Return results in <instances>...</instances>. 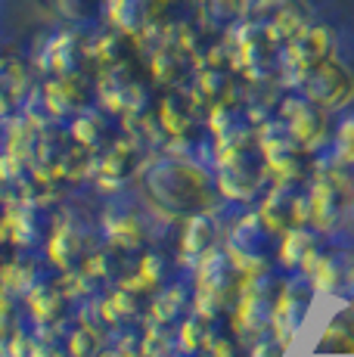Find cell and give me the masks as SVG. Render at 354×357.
I'll return each instance as SVG.
<instances>
[{
  "label": "cell",
  "mask_w": 354,
  "mask_h": 357,
  "mask_svg": "<svg viewBox=\"0 0 354 357\" xmlns=\"http://www.w3.org/2000/svg\"><path fill=\"white\" fill-rule=\"evenodd\" d=\"M140 187L153 208L171 218L208 215L217 196V181L212 171L202 168L199 162L177 159V155H162L143 165Z\"/></svg>",
  "instance_id": "obj_1"
},
{
  "label": "cell",
  "mask_w": 354,
  "mask_h": 357,
  "mask_svg": "<svg viewBox=\"0 0 354 357\" xmlns=\"http://www.w3.org/2000/svg\"><path fill=\"white\" fill-rule=\"evenodd\" d=\"M217 193L224 199H236V202H249L264 190L270 177L268 159H264V149L258 143V137L243 143H233L227 149H217Z\"/></svg>",
  "instance_id": "obj_2"
},
{
  "label": "cell",
  "mask_w": 354,
  "mask_h": 357,
  "mask_svg": "<svg viewBox=\"0 0 354 357\" xmlns=\"http://www.w3.org/2000/svg\"><path fill=\"white\" fill-rule=\"evenodd\" d=\"M246 277H252V273H243L236 267V261L227 255V249H212L208 255H202L199 264H196V314L206 320H215L217 314L233 307Z\"/></svg>",
  "instance_id": "obj_3"
},
{
  "label": "cell",
  "mask_w": 354,
  "mask_h": 357,
  "mask_svg": "<svg viewBox=\"0 0 354 357\" xmlns=\"http://www.w3.org/2000/svg\"><path fill=\"white\" fill-rule=\"evenodd\" d=\"M354 202V174L351 168L320 165L308 190V224L320 233L332 230L342 211H351Z\"/></svg>",
  "instance_id": "obj_4"
},
{
  "label": "cell",
  "mask_w": 354,
  "mask_h": 357,
  "mask_svg": "<svg viewBox=\"0 0 354 357\" xmlns=\"http://www.w3.org/2000/svg\"><path fill=\"white\" fill-rule=\"evenodd\" d=\"M292 87H298V93L320 106L323 112H339V109H348L354 102V75L336 53L326 56L323 63H317L314 68H308L305 75H298Z\"/></svg>",
  "instance_id": "obj_5"
},
{
  "label": "cell",
  "mask_w": 354,
  "mask_h": 357,
  "mask_svg": "<svg viewBox=\"0 0 354 357\" xmlns=\"http://www.w3.org/2000/svg\"><path fill=\"white\" fill-rule=\"evenodd\" d=\"M258 143H261V149H264V159H268V168H270L274 181L302 183L305 177L314 174V162H311L314 149L292 140L274 119L258 130Z\"/></svg>",
  "instance_id": "obj_6"
},
{
  "label": "cell",
  "mask_w": 354,
  "mask_h": 357,
  "mask_svg": "<svg viewBox=\"0 0 354 357\" xmlns=\"http://www.w3.org/2000/svg\"><path fill=\"white\" fill-rule=\"evenodd\" d=\"M227 255L236 261L243 273H264L270 264V255H277L280 249V236L274 230L264 227V221L255 215L243 218L240 224L233 227V236L227 239Z\"/></svg>",
  "instance_id": "obj_7"
},
{
  "label": "cell",
  "mask_w": 354,
  "mask_h": 357,
  "mask_svg": "<svg viewBox=\"0 0 354 357\" xmlns=\"http://www.w3.org/2000/svg\"><path fill=\"white\" fill-rule=\"evenodd\" d=\"M332 47H336L332 31L317 22H308L292 38H286L283 40V84H295L298 75H305L308 68L323 63L326 56H332Z\"/></svg>",
  "instance_id": "obj_8"
},
{
  "label": "cell",
  "mask_w": 354,
  "mask_h": 357,
  "mask_svg": "<svg viewBox=\"0 0 354 357\" xmlns=\"http://www.w3.org/2000/svg\"><path fill=\"white\" fill-rule=\"evenodd\" d=\"M274 298H277V292H268L264 273L246 277V283H243V289L233 301V311H230L233 333L243 335V339H258V335L264 333V326H270Z\"/></svg>",
  "instance_id": "obj_9"
},
{
  "label": "cell",
  "mask_w": 354,
  "mask_h": 357,
  "mask_svg": "<svg viewBox=\"0 0 354 357\" xmlns=\"http://www.w3.org/2000/svg\"><path fill=\"white\" fill-rule=\"evenodd\" d=\"M258 218L277 236L295 227H308V193L298 190V183L292 181H274V187L268 190L261 208H258Z\"/></svg>",
  "instance_id": "obj_10"
},
{
  "label": "cell",
  "mask_w": 354,
  "mask_h": 357,
  "mask_svg": "<svg viewBox=\"0 0 354 357\" xmlns=\"http://www.w3.org/2000/svg\"><path fill=\"white\" fill-rule=\"evenodd\" d=\"M277 125H280L286 134L292 137V140H298L302 146L308 149H317L320 143L326 140V112L320 106H314L311 100H305L302 93H289V97L280 100V106H277Z\"/></svg>",
  "instance_id": "obj_11"
},
{
  "label": "cell",
  "mask_w": 354,
  "mask_h": 357,
  "mask_svg": "<svg viewBox=\"0 0 354 357\" xmlns=\"http://www.w3.org/2000/svg\"><path fill=\"white\" fill-rule=\"evenodd\" d=\"M246 19L261 25V29H268L270 34H277L280 40L292 38L298 29L314 22L311 6L305 0H252Z\"/></svg>",
  "instance_id": "obj_12"
},
{
  "label": "cell",
  "mask_w": 354,
  "mask_h": 357,
  "mask_svg": "<svg viewBox=\"0 0 354 357\" xmlns=\"http://www.w3.org/2000/svg\"><path fill=\"white\" fill-rule=\"evenodd\" d=\"M97 91L100 100L109 112H118V115H134L143 109V84L134 75L131 63H118L112 68H103L97 81Z\"/></svg>",
  "instance_id": "obj_13"
},
{
  "label": "cell",
  "mask_w": 354,
  "mask_h": 357,
  "mask_svg": "<svg viewBox=\"0 0 354 357\" xmlns=\"http://www.w3.org/2000/svg\"><path fill=\"white\" fill-rule=\"evenodd\" d=\"M87 63V40H81L75 31H59L44 40L38 50V68L47 78H63V75H81Z\"/></svg>",
  "instance_id": "obj_14"
},
{
  "label": "cell",
  "mask_w": 354,
  "mask_h": 357,
  "mask_svg": "<svg viewBox=\"0 0 354 357\" xmlns=\"http://www.w3.org/2000/svg\"><path fill=\"white\" fill-rule=\"evenodd\" d=\"M140 159H143L140 140L121 137L112 146H106V153L97 159L93 181H97V187H103V193H112V190L121 187L131 174H140Z\"/></svg>",
  "instance_id": "obj_15"
},
{
  "label": "cell",
  "mask_w": 354,
  "mask_h": 357,
  "mask_svg": "<svg viewBox=\"0 0 354 357\" xmlns=\"http://www.w3.org/2000/svg\"><path fill=\"white\" fill-rule=\"evenodd\" d=\"M159 0H106L103 13L118 34L137 40L159 22Z\"/></svg>",
  "instance_id": "obj_16"
},
{
  "label": "cell",
  "mask_w": 354,
  "mask_h": 357,
  "mask_svg": "<svg viewBox=\"0 0 354 357\" xmlns=\"http://www.w3.org/2000/svg\"><path fill=\"white\" fill-rule=\"evenodd\" d=\"M199 100L193 97V91H177V87H168V93L159 102V125L168 137L180 140L190 128H193L196 115H199Z\"/></svg>",
  "instance_id": "obj_17"
},
{
  "label": "cell",
  "mask_w": 354,
  "mask_h": 357,
  "mask_svg": "<svg viewBox=\"0 0 354 357\" xmlns=\"http://www.w3.org/2000/svg\"><path fill=\"white\" fill-rule=\"evenodd\" d=\"M305 305H308V295L298 292V286H280V292L274 298V311H270V333H274V339L289 345L298 320L305 314Z\"/></svg>",
  "instance_id": "obj_18"
},
{
  "label": "cell",
  "mask_w": 354,
  "mask_h": 357,
  "mask_svg": "<svg viewBox=\"0 0 354 357\" xmlns=\"http://www.w3.org/2000/svg\"><path fill=\"white\" fill-rule=\"evenodd\" d=\"M31 93V78L22 59L0 56V119L16 112Z\"/></svg>",
  "instance_id": "obj_19"
},
{
  "label": "cell",
  "mask_w": 354,
  "mask_h": 357,
  "mask_svg": "<svg viewBox=\"0 0 354 357\" xmlns=\"http://www.w3.org/2000/svg\"><path fill=\"white\" fill-rule=\"evenodd\" d=\"M252 0H199V22L208 34H230L240 22H246Z\"/></svg>",
  "instance_id": "obj_20"
},
{
  "label": "cell",
  "mask_w": 354,
  "mask_h": 357,
  "mask_svg": "<svg viewBox=\"0 0 354 357\" xmlns=\"http://www.w3.org/2000/svg\"><path fill=\"white\" fill-rule=\"evenodd\" d=\"M215 249V224L208 215L183 218V239H180V261L183 264H199L202 255Z\"/></svg>",
  "instance_id": "obj_21"
},
{
  "label": "cell",
  "mask_w": 354,
  "mask_h": 357,
  "mask_svg": "<svg viewBox=\"0 0 354 357\" xmlns=\"http://www.w3.org/2000/svg\"><path fill=\"white\" fill-rule=\"evenodd\" d=\"M317 245H314V236H311L305 227H295L289 233L280 236V249H277V261L286 267V271H305L308 273L317 261Z\"/></svg>",
  "instance_id": "obj_22"
},
{
  "label": "cell",
  "mask_w": 354,
  "mask_h": 357,
  "mask_svg": "<svg viewBox=\"0 0 354 357\" xmlns=\"http://www.w3.org/2000/svg\"><path fill=\"white\" fill-rule=\"evenodd\" d=\"M106 239L112 249L118 252H137L143 245V227L134 215L128 211H106V221H103Z\"/></svg>",
  "instance_id": "obj_23"
},
{
  "label": "cell",
  "mask_w": 354,
  "mask_h": 357,
  "mask_svg": "<svg viewBox=\"0 0 354 357\" xmlns=\"http://www.w3.org/2000/svg\"><path fill=\"white\" fill-rule=\"evenodd\" d=\"M320 354H354V317L351 314H336L323 326L317 339Z\"/></svg>",
  "instance_id": "obj_24"
},
{
  "label": "cell",
  "mask_w": 354,
  "mask_h": 357,
  "mask_svg": "<svg viewBox=\"0 0 354 357\" xmlns=\"http://www.w3.org/2000/svg\"><path fill=\"white\" fill-rule=\"evenodd\" d=\"M63 305H66V295L59 286H38L35 283L29 289V307L40 326L56 324L59 314H63Z\"/></svg>",
  "instance_id": "obj_25"
},
{
  "label": "cell",
  "mask_w": 354,
  "mask_h": 357,
  "mask_svg": "<svg viewBox=\"0 0 354 357\" xmlns=\"http://www.w3.org/2000/svg\"><path fill=\"white\" fill-rule=\"evenodd\" d=\"M78 249H81V236L75 233L72 224H59L53 230L50 243H47V255H50V261L56 267H69L75 255H78Z\"/></svg>",
  "instance_id": "obj_26"
},
{
  "label": "cell",
  "mask_w": 354,
  "mask_h": 357,
  "mask_svg": "<svg viewBox=\"0 0 354 357\" xmlns=\"http://www.w3.org/2000/svg\"><path fill=\"white\" fill-rule=\"evenodd\" d=\"M208 339H212V329H208V320L193 314L190 320L180 324V333H177V351L183 354H199L208 348Z\"/></svg>",
  "instance_id": "obj_27"
},
{
  "label": "cell",
  "mask_w": 354,
  "mask_h": 357,
  "mask_svg": "<svg viewBox=\"0 0 354 357\" xmlns=\"http://www.w3.org/2000/svg\"><path fill=\"white\" fill-rule=\"evenodd\" d=\"M100 345H103V329L91 326L84 320V324H78L69 335V357H97Z\"/></svg>",
  "instance_id": "obj_28"
},
{
  "label": "cell",
  "mask_w": 354,
  "mask_h": 357,
  "mask_svg": "<svg viewBox=\"0 0 354 357\" xmlns=\"http://www.w3.org/2000/svg\"><path fill=\"white\" fill-rule=\"evenodd\" d=\"M103 320L106 324H118V320H125V317H134V311H137V292H131V289H125V286H118L109 298L103 301Z\"/></svg>",
  "instance_id": "obj_29"
},
{
  "label": "cell",
  "mask_w": 354,
  "mask_h": 357,
  "mask_svg": "<svg viewBox=\"0 0 354 357\" xmlns=\"http://www.w3.org/2000/svg\"><path fill=\"white\" fill-rule=\"evenodd\" d=\"M69 137L75 143H81V146L93 149L100 143V137H103V121H100V115H93V112L75 115V121L69 128Z\"/></svg>",
  "instance_id": "obj_30"
},
{
  "label": "cell",
  "mask_w": 354,
  "mask_h": 357,
  "mask_svg": "<svg viewBox=\"0 0 354 357\" xmlns=\"http://www.w3.org/2000/svg\"><path fill=\"white\" fill-rule=\"evenodd\" d=\"M332 165L354 168V119H345L332 137Z\"/></svg>",
  "instance_id": "obj_31"
},
{
  "label": "cell",
  "mask_w": 354,
  "mask_h": 357,
  "mask_svg": "<svg viewBox=\"0 0 354 357\" xmlns=\"http://www.w3.org/2000/svg\"><path fill=\"white\" fill-rule=\"evenodd\" d=\"M183 301H187V298H183V292L177 289V286H174V289H165L159 298L153 301V307H149V320H153V324H162V326L171 324L177 314H180Z\"/></svg>",
  "instance_id": "obj_32"
},
{
  "label": "cell",
  "mask_w": 354,
  "mask_h": 357,
  "mask_svg": "<svg viewBox=\"0 0 354 357\" xmlns=\"http://www.w3.org/2000/svg\"><path fill=\"white\" fill-rule=\"evenodd\" d=\"M121 286H125V289H131V292H149V289H155V286H159V258L146 255V258L140 261L137 273H134V277H128V280H121Z\"/></svg>",
  "instance_id": "obj_33"
},
{
  "label": "cell",
  "mask_w": 354,
  "mask_h": 357,
  "mask_svg": "<svg viewBox=\"0 0 354 357\" xmlns=\"http://www.w3.org/2000/svg\"><path fill=\"white\" fill-rule=\"evenodd\" d=\"M140 357H171V345H168V335L162 324L146 320V329H143L140 339Z\"/></svg>",
  "instance_id": "obj_34"
},
{
  "label": "cell",
  "mask_w": 354,
  "mask_h": 357,
  "mask_svg": "<svg viewBox=\"0 0 354 357\" xmlns=\"http://www.w3.org/2000/svg\"><path fill=\"white\" fill-rule=\"evenodd\" d=\"M308 277H311V286H314L317 292H332L339 283V267L330 255H317L314 267L308 271Z\"/></svg>",
  "instance_id": "obj_35"
},
{
  "label": "cell",
  "mask_w": 354,
  "mask_h": 357,
  "mask_svg": "<svg viewBox=\"0 0 354 357\" xmlns=\"http://www.w3.org/2000/svg\"><path fill=\"white\" fill-rule=\"evenodd\" d=\"M106 0H59V10L69 19H91L97 13V6H103Z\"/></svg>",
  "instance_id": "obj_36"
},
{
  "label": "cell",
  "mask_w": 354,
  "mask_h": 357,
  "mask_svg": "<svg viewBox=\"0 0 354 357\" xmlns=\"http://www.w3.org/2000/svg\"><path fill=\"white\" fill-rule=\"evenodd\" d=\"M106 252H91V255H87L84 258V264H81L78 267V271L81 273H84V277L87 280H97V277H106V273H109V264H106Z\"/></svg>",
  "instance_id": "obj_37"
},
{
  "label": "cell",
  "mask_w": 354,
  "mask_h": 357,
  "mask_svg": "<svg viewBox=\"0 0 354 357\" xmlns=\"http://www.w3.org/2000/svg\"><path fill=\"white\" fill-rule=\"evenodd\" d=\"M283 351H286V345L280 339H264V342H258L255 345L252 357H283Z\"/></svg>",
  "instance_id": "obj_38"
},
{
  "label": "cell",
  "mask_w": 354,
  "mask_h": 357,
  "mask_svg": "<svg viewBox=\"0 0 354 357\" xmlns=\"http://www.w3.org/2000/svg\"><path fill=\"white\" fill-rule=\"evenodd\" d=\"M97 357H140V345H128V342H121V345H112V348H100Z\"/></svg>",
  "instance_id": "obj_39"
},
{
  "label": "cell",
  "mask_w": 354,
  "mask_h": 357,
  "mask_svg": "<svg viewBox=\"0 0 354 357\" xmlns=\"http://www.w3.org/2000/svg\"><path fill=\"white\" fill-rule=\"evenodd\" d=\"M351 221H354V202H351Z\"/></svg>",
  "instance_id": "obj_40"
},
{
  "label": "cell",
  "mask_w": 354,
  "mask_h": 357,
  "mask_svg": "<svg viewBox=\"0 0 354 357\" xmlns=\"http://www.w3.org/2000/svg\"><path fill=\"white\" fill-rule=\"evenodd\" d=\"M351 289H354V277H351Z\"/></svg>",
  "instance_id": "obj_41"
}]
</instances>
